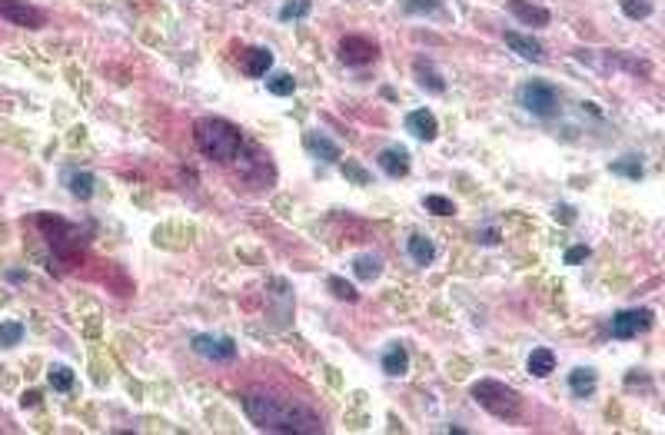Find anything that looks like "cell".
Masks as SVG:
<instances>
[{"label":"cell","instance_id":"6da1fadb","mask_svg":"<svg viewBox=\"0 0 665 435\" xmlns=\"http://www.w3.org/2000/svg\"><path fill=\"white\" fill-rule=\"evenodd\" d=\"M243 409L250 422L263 429V432H287V435H319L323 432V419L313 409H306L300 402H289L270 392H250L243 399Z\"/></svg>","mask_w":665,"mask_h":435},{"label":"cell","instance_id":"7a4b0ae2","mask_svg":"<svg viewBox=\"0 0 665 435\" xmlns=\"http://www.w3.org/2000/svg\"><path fill=\"white\" fill-rule=\"evenodd\" d=\"M193 140H197L200 153L207 160H216V163H233L243 150L240 126L223 120V117H200L197 126H193Z\"/></svg>","mask_w":665,"mask_h":435},{"label":"cell","instance_id":"3957f363","mask_svg":"<svg viewBox=\"0 0 665 435\" xmlns=\"http://www.w3.org/2000/svg\"><path fill=\"white\" fill-rule=\"evenodd\" d=\"M469 392H472V399L483 405L486 412H492L496 419L515 422L522 416V395H519L513 386L499 382V379H479V382H472Z\"/></svg>","mask_w":665,"mask_h":435},{"label":"cell","instance_id":"277c9868","mask_svg":"<svg viewBox=\"0 0 665 435\" xmlns=\"http://www.w3.org/2000/svg\"><path fill=\"white\" fill-rule=\"evenodd\" d=\"M515 100H519V106H522L526 113L539 117V120L559 117V90H556L552 83H545V80H529V83H522L519 93H515Z\"/></svg>","mask_w":665,"mask_h":435},{"label":"cell","instance_id":"5b68a950","mask_svg":"<svg viewBox=\"0 0 665 435\" xmlns=\"http://www.w3.org/2000/svg\"><path fill=\"white\" fill-rule=\"evenodd\" d=\"M0 17L14 27H27V31H40L47 24L44 10L27 3V0H0Z\"/></svg>","mask_w":665,"mask_h":435},{"label":"cell","instance_id":"8992f818","mask_svg":"<svg viewBox=\"0 0 665 435\" xmlns=\"http://www.w3.org/2000/svg\"><path fill=\"white\" fill-rule=\"evenodd\" d=\"M655 322V313L652 309H622V313L612 315V339H635L639 332L652 329Z\"/></svg>","mask_w":665,"mask_h":435},{"label":"cell","instance_id":"52a82bcc","mask_svg":"<svg viewBox=\"0 0 665 435\" xmlns=\"http://www.w3.org/2000/svg\"><path fill=\"white\" fill-rule=\"evenodd\" d=\"M37 226L47 233V240H50V246L57 249V253H63V256H70L80 246V240H77V229L70 223H63L61 216H37Z\"/></svg>","mask_w":665,"mask_h":435},{"label":"cell","instance_id":"ba28073f","mask_svg":"<svg viewBox=\"0 0 665 435\" xmlns=\"http://www.w3.org/2000/svg\"><path fill=\"white\" fill-rule=\"evenodd\" d=\"M376 57H379V47H376V40H369V37L349 33V37L339 40V60L346 63V67H366V63H373Z\"/></svg>","mask_w":665,"mask_h":435},{"label":"cell","instance_id":"9c48e42d","mask_svg":"<svg viewBox=\"0 0 665 435\" xmlns=\"http://www.w3.org/2000/svg\"><path fill=\"white\" fill-rule=\"evenodd\" d=\"M190 345H193V352L197 356H203V359H213V362H233L237 359V343L230 339V336H193L190 339Z\"/></svg>","mask_w":665,"mask_h":435},{"label":"cell","instance_id":"30bf717a","mask_svg":"<svg viewBox=\"0 0 665 435\" xmlns=\"http://www.w3.org/2000/svg\"><path fill=\"white\" fill-rule=\"evenodd\" d=\"M376 163L390 180H399L409 173V150L406 147H386V150H379Z\"/></svg>","mask_w":665,"mask_h":435},{"label":"cell","instance_id":"8fae6325","mask_svg":"<svg viewBox=\"0 0 665 435\" xmlns=\"http://www.w3.org/2000/svg\"><path fill=\"white\" fill-rule=\"evenodd\" d=\"M506 47H509L513 54H519L522 60H532V63H543L545 60L543 44H539V40H532V37H526V33L506 31Z\"/></svg>","mask_w":665,"mask_h":435},{"label":"cell","instance_id":"7c38bea8","mask_svg":"<svg viewBox=\"0 0 665 435\" xmlns=\"http://www.w3.org/2000/svg\"><path fill=\"white\" fill-rule=\"evenodd\" d=\"M406 130L416 136V140H426V143H429V140H436L439 136V120L429 113V110H412V113L406 117Z\"/></svg>","mask_w":665,"mask_h":435},{"label":"cell","instance_id":"4fadbf2b","mask_svg":"<svg viewBox=\"0 0 665 435\" xmlns=\"http://www.w3.org/2000/svg\"><path fill=\"white\" fill-rule=\"evenodd\" d=\"M412 74H416V83H419L423 90H429V93L446 90V80H442V74L436 70V63L429 60V57H419V60L412 63Z\"/></svg>","mask_w":665,"mask_h":435},{"label":"cell","instance_id":"5bb4252c","mask_svg":"<svg viewBox=\"0 0 665 435\" xmlns=\"http://www.w3.org/2000/svg\"><path fill=\"white\" fill-rule=\"evenodd\" d=\"M303 147H306V150L313 153L317 160H326V163H339V160H343V153H339V147H336L332 140H326V136H323V133H317V130H313V133H306V136H303Z\"/></svg>","mask_w":665,"mask_h":435},{"label":"cell","instance_id":"9a60e30c","mask_svg":"<svg viewBox=\"0 0 665 435\" xmlns=\"http://www.w3.org/2000/svg\"><path fill=\"white\" fill-rule=\"evenodd\" d=\"M509 10H513L515 20H522L526 27H545V24L552 20L545 7H536L529 0H509Z\"/></svg>","mask_w":665,"mask_h":435},{"label":"cell","instance_id":"2e32d148","mask_svg":"<svg viewBox=\"0 0 665 435\" xmlns=\"http://www.w3.org/2000/svg\"><path fill=\"white\" fill-rule=\"evenodd\" d=\"M270 67H273V54L266 47H250L243 54V74L246 76H266Z\"/></svg>","mask_w":665,"mask_h":435},{"label":"cell","instance_id":"e0dca14e","mask_svg":"<svg viewBox=\"0 0 665 435\" xmlns=\"http://www.w3.org/2000/svg\"><path fill=\"white\" fill-rule=\"evenodd\" d=\"M406 249H409V259H412L416 266H429V263L436 259V243L429 240V236H423V233H412L406 240Z\"/></svg>","mask_w":665,"mask_h":435},{"label":"cell","instance_id":"ac0fdd59","mask_svg":"<svg viewBox=\"0 0 665 435\" xmlns=\"http://www.w3.org/2000/svg\"><path fill=\"white\" fill-rule=\"evenodd\" d=\"M526 369H529V375H536V379H549V375L556 372V352H552V349H532L529 359H526Z\"/></svg>","mask_w":665,"mask_h":435},{"label":"cell","instance_id":"d6986e66","mask_svg":"<svg viewBox=\"0 0 665 435\" xmlns=\"http://www.w3.org/2000/svg\"><path fill=\"white\" fill-rule=\"evenodd\" d=\"M383 372L393 375V379H399V375L409 372V352L399 343L390 345V349L383 352Z\"/></svg>","mask_w":665,"mask_h":435},{"label":"cell","instance_id":"ffe728a7","mask_svg":"<svg viewBox=\"0 0 665 435\" xmlns=\"http://www.w3.org/2000/svg\"><path fill=\"white\" fill-rule=\"evenodd\" d=\"M569 392H572L575 399L592 395V392H595V372H592V369H572V372H569Z\"/></svg>","mask_w":665,"mask_h":435},{"label":"cell","instance_id":"44dd1931","mask_svg":"<svg viewBox=\"0 0 665 435\" xmlns=\"http://www.w3.org/2000/svg\"><path fill=\"white\" fill-rule=\"evenodd\" d=\"M67 186H70V193L77 196V199H90L93 196V186H97V180H93V173H67Z\"/></svg>","mask_w":665,"mask_h":435},{"label":"cell","instance_id":"7402d4cb","mask_svg":"<svg viewBox=\"0 0 665 435\" xmlns=\"http://www.w3.org/2000/svg\"><path fill=\"white\" fill-rule=\"evenodd\" d=\"M609 170H612V173H619V177H625V180H642V177H646V170H642V163H639V156H622V160H616Z\"/></svg>","mask_w":665,"mask_h":435},{"label":"cell","instance_id":"603a6c76","mask_svg":"<svg viewBox=\"0 0 665 435\" xmlns=\"http://www.w3.org/2000/svg\"><path fill=\"white\" fill-rule=\"evenodd\" d=\"M353 270H356V276L360 279H376L379 272H383V259L379 256H356V263H353Z\"/></svg>","mask_w":665,"mask_h":435},{"label":"cell","instance_id":"cb8c5ba5","mask_svg":"<svg viewBox=\"0 0 665 435\" xmlns=\"http://www.w3.org/2000/svg\"><path fill=\"white\" fill-rule=\"evenodd\" d=\"M47 382H50V389H57V392L74 389V369H67V366H50Z\"/></svg>","mask_w":665,"mask_h":435},{"label":"cell","instance_id":"d4e9b609","mask_svg":"<svg viewBox=\"0 0 665 435\" xmlns=\"http://www.w3.org/2000/svg\"><path fill=\"white\" fill-rule=\"evenodd\" d=\"M266 90H270L273 97H293L296 80H293V74H273V76H266Z\"/></svg>","mask_w":665,"mask_h":435},{"label":"cell","instance_id":"484cf974","mask_svg":"<svg viewBox=\"0 0 665 435\" xmlns=\"http://www.w3.org/2000/svg\"><path fill=\"white\" fill-rule=\"evenodd\" d=\"M20 339H24V322H17V319H10V322H0V345H3V349L20 345Z\"/></svg>","mask_w":665,"mask_h":435},{"label":"cell","instance_id":"4316f807","mask_svg":"<svg viewBox=\"0 0 665 435\" xmlns=\"http://www.w3.org/2000/svg\"><path fill=\"white\" fill-rule=\"evenodd\" d=\"M330 293L336 296V299H343V302H356L360 299V293H356V286L353 283H346V279H339V276H330Z\"/></svg>","mask_w":665,"mask_h":435},{"label":"cell","instance_id":"83f0119b","mask_svg":"<svg viewBox=\"0 0 665 435\" xmlns=\"http://www.w3.org/2000/svg\"><path fill=\"white\" fill-rule=\"evenodd\" d=\"M310 10H313L310 0H289L280 7V20H303V17H310Z\"/></svg>","mask_w":665,"mask_h":435},{"label":"cell","instance_id":"f1b7e54d","mask_svg":"<svg viewBox=\"0 0 665 435\" xmlns=\"http://www.w3.org/2000/svg\"><path fill=\"white\" fill-rule=\"evenodd\" d=\"M423 206H426L429 213H436V216H453V213H456L453 199H446V196H439V193L423 196Z\"/></svg>","mask_w":665,"mask_h":435},{"label":"cell","instance_id":"f546056e","mask_svg":"<svg viewBox=\"0 0 665 435\" xmlns=\"http://www.w3.org/2000/svg\"><path fill=\"white\" fill-rule=\"evenodd\" d=\"M622 14L629 20H646L652 17V0H622Z\"/></svg>","mask_w":665,"mask_h":435},{"label":"cell","instance_id":"4dcf8cb0","mask_svg":"<svg viewBox=\"0 0 665 435\" xmlns=\"http://www.w3.org/2000/svg\"><path fill=\"white\" fill-rule=\"evenodd\" d=\"M439 7H442V0H403L406 14H436Z\"/></svg>","mask_w":665,"mask_h":435},{"label":"cell","instance_id":"1f68e13d","mask_svg":"<svg viewBox=\"0 0 665 435\" xmlns=\"http://www.w3.org/2000/svg\"><path fill=\"white\" fill-rule=\"evenodd\" d=\"M339 170H343V177H346V180H353L356 186H366V183H369V173H366L360 163H353V160H343V163H339Z\"/></svg>","mask_w":665,"mask_h":435},{"label":"cell","instance_id":"d6a6232c","mask_svg":"<svg viewBox=\"0 0 665 435\" xmlns=\"http://www.w3.org/2000/svg\"><path fill=\"white\" fill-rule=\"evenodd\" d=\"M582 259H589V246H569L566 249V266H579Z\"/></svg>","mask_w":665,"mask_h":435},{"label":"cell","instance_id":"836d02e7","mask_svg":"<svg viewBox=\"0 0 665 435\" xmlns=\"http://www.w3.org/2000/svg\"><path fill=\"white\" fill-rule=\"evenodd\" d=\"M476 240L483 243V246H496V243H499V229H496V226H489V229H483V233H476Z\"/></svg>","mask_w":665,"mask_h":435},{"label":"cell","instance_id":"e575fe53","mask_svg":"<svg viewBox=\"0 0 665 435\" xmlns=\"http://www.w3.org/2000/svg\"><path fill=\"white\" fill-rule=\"evenodd\" d=\"M552 216H556L559 223H566V226L575 223V210H572V206H556V210H552Z\"/></svg>","mask_w":665,"mask_h":435},{"label":"cell","instance_id":"d590c367","mask_svg":"<svg viewBox=\"0 0 665 435\" xmlns=\"http://www.w3.org/2000/svg\"><path fill=\"white\" fill-rule=\"evenodd\" d=\"M37 402H40V392H24V395H20V405H24V409H33V405H37Z\"/></svg>","mask_w":665,"mask_h":435}]
</instances>
